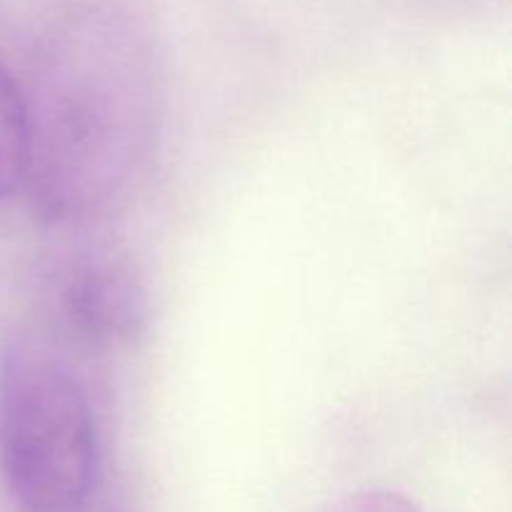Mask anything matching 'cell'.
<instances>
[{"label": "cell", "mask_w": 512, "mask_h": 512, "mask_svg": "<svg viewBox=\"0 0 512 512\" xmlns=\"http://www.w3.org/2000/svg\"><path fill=\"white\" fill-rule=\"evenodd\" d=\"M28 125L23 90L0 63V200L23 185Z\"/></svg>", "instance_id": "obj_4"}, {"label": "cell", "mask_w": 512, "mask_h": 512, "mask_svg": "<svg viewBox=\"0 0 512 512\" xmlns=\"http://www.w3.org/2000/svg\"><path fill=\"white\" fill-rule=\"evenodd\" d=\"M0 468L15 512H93L100 450L88 395L48 350L0 360Z\"/></svg>", "instance_id": "obj_2"}, {"label": "cell", "mask_w": 512, "mask_h": 512, "mask_svg": "<svg viewBox=\"0 0 512 512\" xmlns=\"http://www.w3.org/2000/svg\"><path fill=\"white\" fill-rule=\"evenodd\" d=\"M320 512H423L405 495L393 490H355L325 505Z\"/></svg>", "instance_id": "obj_5"}, {"label": "cell", "mask_w": 512, "mask_h": 512, "mask_svg": "<svg viewBox=\"0 0 512 512\" xmlns=\"http://www.w3.org/2000/svg\"><path fill=\"white\" fill-rule=\"evenodd\" d=\"M63 305L70 325L95 343H125L148 315L145 288L123 260H93L68 275Z\"/></svg>", "instance_id": "obj_3"}, {"label": "cell", "mask_w": 512, "mask_h": 512, "mask_svg": "<svg viewBox=\"0 0 512 512\" xmlns=\"http://www.w3.org/2000/svg\"><path fill=\"white\" fill-rule=\"evenodd\" d=\"M23 100V185L43 218L88 220L128 198L163 118L158 63L135 25L100 13L65 23Z\"/></svg>", "instance_id": "obj_1"}]
</instances>
